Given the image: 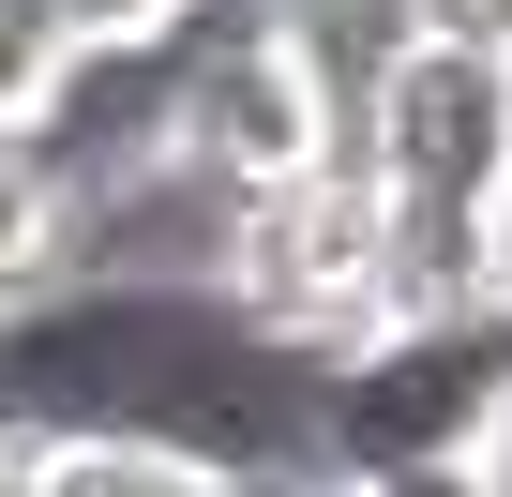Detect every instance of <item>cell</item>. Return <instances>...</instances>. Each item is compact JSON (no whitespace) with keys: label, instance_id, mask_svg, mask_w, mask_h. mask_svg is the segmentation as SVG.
I'll return each instance as SVG.
<instances>
[{"label":"cell","instance_id":"1","mask_svg":"<svg viewBox=\"0 0 512 497\" xmlns=\"http://www.w3.org/2000/svg\"><path fill=\"white\" fill-rule=\"evenodd\" d=\"M0 407L31 437H121L196 482L302 467V362H272L211 287H31L0 317Z\"/></svg>","mask_w":512,"mask_h":497},{"label":"cell","instance_id":"2","mask_svg":"<svg viewBox=\"0 0 512 497\" xmlns=\"http://www.w3.org/2000/svg\"><path fill=\"white\" fill-rule=\"evenodd\" d=\"M151 151H181L226 211L347 166V91H332V61H317V16H287V0H196L181 46H166Z\"/></svg>","mask_w":512,"mask_h":497},{"label":"cell","instance_id":"3","mask_svg":"<svg viewBox=\"0 0 512 497\" xmlns=\"http://www.w3.org/2000/svg\"><path fill=\"white\" fill-rule=\"evenodd\" d=\"M437 452H512V347L497 317H392L377 347L302 377V467H437Z\"/></svg>","mask_w":512,"mask_h":497},{"label":"cell","instance_id":"5","mask_svg":"<svg viewBox=\"0 0 512 497\" xmlns=\"http://www.w3.org/2000/svg\"><path fill=\"white\" fill-rule=\"evenodd\" d=\"M377 211H467L497 226V181H512V61H467V46H422L392 31L362 61V151Z\"/></svg>","mask_w":512,"mask_h":497},{"label":"cell","instance_id":"4","mask_svg":"<svg viewBox=\"0 0 512 497\" xmlns=\"http://www.w3.org/2000/svg\"><path fill=\"white\" fill-rule=\"evenodd\" d=\"M377 181L362 166H317V181H287V196H241L226 211V257H211V302L272 347V362H347V347H377L392 332V287H377Z\"/></svg>","mask_w":512,"mask_h":497},{"label":"cell","instance_id":"13","mask_svg":"<svg viewBox=\"0 0 512 497\" xmlns=\"http://www.w3.org/2000/svg\"><path fill=\"white\" fill-rule=\"evenodd\" d=\"M287 16H317V0H287Z\"/></svg>","mask_w":512,"mask_h":497},{"label":"cell","instance_id":"7","mask_svg":"<svg viewBox=\"0 0 512 497\" xmlns=\"http://www.w3.org/2000/svg\"><path fill=\"white\" fill-rule=\"evenodd\" d=\"M31 287H61V166L0 151V317H16Z\"/></svg>","mask_w":512,"mask_h":497},{"label":"cell","instance_id":"9","mask_svg":"<svg viewBox=\"0 0 512 497\" xmlns=\"http://www.w3.org/2000/svg\"><path fill=\"white\" fill-rule=\"evenodd\" d=\"M332 497H512V452H437V467H362Z\"/></svg>","mask_w":512,"mask_h":497},{"label":"cell","instance_id":"12","mask_svg":"<svg viewBox=\"0 0 512 497\" xmlns=\"http://www.w3.org/2000/svg\"><path fill=\"white\" fill-rule=\"evenodd\" d=\"M482 317H497V347H512V272H497V302H482Z\"/></svg>","mask_w":512,"mask_h":497},{"label":"cell","instance_id":"10","mask_svg":"<svg viewBox=\"0 0 512 497\" xmlns=\"http://www.w3.org/2000/svg\"><path fill=\"white\" fill-rule=\"evenodd\" d=\"M392 31L467 46V61H512V0H392Z\"/></svg>","mask_w":512,"mask_h":497},{"label":"cell","instance_id":"11","mask_svg":"<svg viewBox=\"0 0 512 497\" xmlns=\"http://www.w3.org/2000/svg\"><path fill=\"white\" fill-rule=\"evenodd\" d=\"M16 467H31V422H16V407H0V497H16Z\"/></svg>","mask_w":512,"mask_h":497},{"label":"cell","instance_id":"6","mask_svg":"<svg viewBox=\"0 0 512 497\" xmlns=\"http://www.w3.org/2000/svg\"><path fill=\"white\" fill-rule=\"evenodd\" d=\"M76 106V46L31 16V0H0V151H46Z\"/></svg>","mask_w":512,"mask_h":497},{"label":"cell","instance_id":"8","mask_svg":"<svg viewBox=\"0 0 512 497\" xmlns=\"http://www.w3.org/2000/svg\"><path fill=\"white\" fill-rule=\"evenodd\" d=\"M16 497H196V467H166V452H121V437H31Z\"/></svg>","mask_w":512,"mask_h":497}]
</instances>
